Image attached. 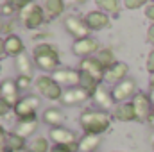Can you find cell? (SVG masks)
<instances>
[{
    "label": "cell",
    "mask_w": 154,
    "mask_h": 152,
    "mask_svg": "<svg viewBox=\"0 0 154 152\" xmlns=\"http://www.w3.org/2000/svg\"><path fill=\"white\" fill-rule=\"evenodd\" d=\"M147 72H151L154 75V50L149 54V57H147Z\"/></svg>",
    "instance_id": "34"
},
{
    "label": "cell",
    "mask_w": 154,
    "mask_h": 152,
    "mask_svg": "<svg viewBox=\"0 0 154 152\" xmlns=\"http://www.w3.org/2000/svg\"><path fill=\"white\" fill-rule=\"evenodd\" d=\"M93 99H95V102L102 108V109H109L111 106H113V95L109 93V91H106L102 86H99L97 88V91H95V95H93Z\"/></svg>",
    "instance_id": "20"
},
{
    "label": "cell",
    "mask_w": 154,
    "mask_h": 152,
    "mask_svg": "<svg viewBox=\"0 0 154 152\" xmlns=\"http://www.w3.org/2000/svg\"><path fill=\"white\" fill-rule=\"evenodd\" d=\"M0 31H4V25H2V20H0Z\"/></svg>",
    "instance_id": "41"
},
{
    "label": "cell",
    "mask_w": 154,
    "mask_h": 152,
    "mask_svg": "<svg viewBox=\"0 0 154 152\" xmlns=\"http://www.w3.org/2000/svg\"><path fill=\"white\" fill-rule=\"evenodd\" d=\"M20 18L27 29H38L45 20V9L39 4H29L23 11H20Z\"/></svg>",
    "instance_id": "3"
},
{
    "label": "cell",
    "mask_w": 154,
    "mask_h": 152,
    "mask_svg": "<svg viewBox=\"0 0 154 152\" xmlns=\"http://www.w3.org/2000/svg\"><path fill=\"white\" fill-rule=\"evenodd\" d=\"M38 129V120L36 118H29V120H20L14 127V134H18L20 138H27L31 136L34 131Z\"/></svg>",
    "instance_id": "17"
},
{
    "label": "cell",
    "mask_w": 154,
    "mask_h": 152,
    "mask_svg": "<svg viewBox=\"0 0 154 152\" xmlns=\"http://www.w3.org/2000/svg\"><path fill=\"white\" fill-rule=\"evenodd\" d=\"M79 66H81V72H82V74H86V75H90L91 79H95L99 84L104 81L106 68L97 61V57H84Z\"/></svg>",
    "instance_id": "7"
},
{
    "label": "cell",
    "mask_w": 154,
    "mask_h": 152,
    "mask_svg": "<svg viewBox=\"0 0 154 152\" xmlns=\"http://www.w3.org/2000/svg\"><path fill=\"white\" fill-rule=\"evenodd\" d=\"M145 16H147L149 20H152V22H154V4H151V5L145 9Z\"/></svg>",
    "instance_id": "37"
},
{
    "label": "cell",
    "mask_w": 154,
    "mask_h": 152,
    "mask_svg": "<svg viewBox=\"0 0 154 152\" xmlns=\"http://www.w3.org/2000/svg\"><path fill=\"white\" fill-rule=\"evenodd\" d=\"M5 138H7V134H5L4 127H0V152H5V150H4V145H5Z\"/></svg>",
    "instance_id": "36"
},
{
    "label": "cell",
    "mask_w": 154,
    "mask_h": 152,
    "mask_svg": "<svg viewBox=\"0 0 154 152\" xmlns=\"http://www.w3.org/2000/svg\"><path fill=\"white\" fill-rule=\"evenodd\" d=\"M152 149H154V143H152Z\"/></svg>",
    "instance_id": "44"
},
{
    "label": "cell",
    "mask_w": 154,
    "mask_h": 152,
    "mask_svg": "<svg viewBox=\"0 0 154 152\" xmlns=\"http://www.w3.org/2000/svg\"><path fill=\"white\" fill-rule=\"evenodd\" d=\"M151 90H154V75H152V79H151Z\"/></svg>",
    "instance_id": "40"
},
{
    "label": "cell",
    "mask_w": 154,
    "mask_h": 152,
    "mask_svg": "<svg viewBox=\"0 0 154 152\" xmlns=\"http://www.w3.org/2000/svg\"><path fill=\"white\" fill-rule=\"evenodd\" d=\"M4 47H5V54H9V56H14V57H18L20 54H23V41L18 38V36H14V34H11V36H7L5 41H4Z\"/></svg>",
    "instance_id": "18"
},
{
    "label": "cell",
    "mask_w": 154,
    "mask_h": 152,
    "mask_svg": "<svg viewBox=\"0 0 154 152\" xmlns=\"http://www.w3.org/2000/svg\"><path fill=\"white\" fill-rule=\"evenodd\" d=\"M43 122L48 123V125L59 127V123L63 122V113H61L57 108H48V109L43 113Z\"/></svg>",
    "instance_id": "25"
},
{
    "label": "cell",
    "mask_w": 154,
    "mask_h": 152,
    "mask_svg": "<svg viewBox=\"0 0 154 152\" xmlns=\"http://www.w3.org/2000/svg\"><path fill=\"white\" fill-rule=\"evenodd\" d=\"M97 5L100 9H104L106 13H118V9H120V4L116 0H99Z\"/></svg>",
    "instance_id": "29"
},
{
    "label": "cell",
    "mask_w": 154,
    "mask_h": 152,
    "mask_svg": "<svg viewBox=\"0 0 154 152\" xmlns=\"http://www.w3.org/2000/svg\"><path fill=\"white\" fill-rule=\"evenodd\" d=\"M134 90H136V82H134V79H125V81H122V82H118L115 84V88H113V91H111V95H113V100H125L127 97H131L133 93H134Z\"/></svg>",
    "instance_id": "14"
},
{
    "label": "cell",
    "mask_w": 154,
    "mask_h": 152,
    "mask_svg": "<svg viewBox=\"0 0 154 152\" xmlns=\"http://www.w3.org/2000/svg\"><path fill=\"white\" fill-rule=\"evenodd\" d=\"M74 54L75 56H82V57H91L93 52L99 50V41L93 38H84V39H75L74 43Z\"/></svg>",
    "instance_id": "12"
},
{
    "label": "cell",
    "mask_w": 154,
    "mask_h": 152,
    "mask_svg": "<svg viewBox=\"0 0 154 152\" xmlns=\"http://www.w3.org/2000/svg\"><path fill=\"white\" fill-rule=\"evenodd\" d=\"M16 86H18V90H25V88H29V86H31V77L18 75V79H16Z\"/></svg>",
    "instance_id": "32"
},
{
    "label": "cell",
    "mask_w": 154,
    "mask_h": 152,
    "mask_svg": "<svg viewBox=\"0 0 154 152\" xmlns=\"http://www.w3.org/2000/svg\"><path fill=\"white\" fill-rule=\"evenodd\" d=\"M131 104L134 108V113H136V120L138 122H145V120L151 118V106H152V102H151V99L147 95L136 93Z\"/></svg>",
    "instance_id": "8"
},
{
    "label": "cell",
    "mask_w": 154,
    "mask_h": 152,
    "mask_svg": "<svg viewBox=\"0 0 154 152\" xmlns=\"http://www.w3.org/2000/svg\"><path fill=\"white\" fill-rule=\"evenodd\" d=\"M0 97H2V84H0Z\"/></svg>",
    "instance_id": "43"
},
{
    "label": "cell",
    "mask_w": 154,
    "mask_h": 152,
    "mask_svg": "<svg viewBox=\"0 0 154 152\" xmlns=\"http://www.w3.org/2000/svg\"><path fill=\"white\" fill-rule=\"evenodd\" d=\"M90 97H91V95H90L86 90H82L81 86H77V88H68L66 91H63L61 102L66 104V106H74V104H81V102L88 100Z\"/></svg>",
    "instance_id": "13"
},
{
    "label": "cell",
    "mask_w": 154,
    "mask_h": 152,
    "mask_svg": "<svg viewBox=\"0 0 154 152\" xmlns=\"http://www.w3.org/2000/svg\"><path fill=\"white\" fill-rule=\"evenodd\" d=\"M52 79L57 82V84H68L72 88L81 86V70H70V68H61V70H56L52 74Z\"/></svg>",
    "instance_id": "9"
},
{
    "label": "cell",
    "mask_w": 154,
    "mask_h": 152,
    "mask_svg": "<svg viewBox=\"0 0 154 152\" xmlns=\"http://www.w3.org/2000/svg\"><path fill=\"white\" fill-rule=\"evenodd\" d=\"M77 150H79V143L77 145H70V147H66V145H54L48 152H77Z\"/></svg>",
    "instance_id": "30"
},
{
    "label": "cell",
    "mask_w": 154,
    "mask_h": 152,
    "mask_svg": "<svg viewBox=\"0 0 154 152\" xmlns=\"http://www.w3.org/2000/svg\"><path fill=\"white\" fill-rule=\"evenodd\" d=\"M99 86H100V84H99L95 79H91L90 75H86V74L81 72V88H82V90H86L90 95H95V91H97Z\"/></svg>",
    "instance_id": "27"
},
{
    "label": "cell",
    "mask_w": 154,
    "mask_h": 152,
    "mask_svg": "<svg viewBox=\"0 0 154 152\" xmlns=\"http://www.w3.org/2000/svg\"><path fill=\"white\" fill-rule=\"evenodd\" d=\"M81 127L84 129L86 134H93L99 136L102 132H106L111 125V118L106 111H84L79 118Z\"/></svg>",
    "instance_id": "1"
},
{
    "label": "cell",
    "mask_w": 154,
    "mask_h": 152,
    "mask_svg": "<svg viewBox=\"0 0 154 152\" xmlns=\"http://www.w3.org/2000/svg\"><path fill=\"white\" fill-rule=\"evenodd\" d=\"M16 152H27V149H22V150H16Z\"/></svg>",
    "instance_id": "42"
},
{
    "label": "cell",
    "mask_w": 154,
    "mask_h": 152,
    "mask_svg": "<svg viewBox=\"0 0 154 152\" xmlns=\"http://www.w3.org/2000/svg\"><path fill=\"white\" fill-rule=\"evenodd\" d=\"M48 141L47 138H34V141L29 145L27 152H48Z\"/></svg>",
    "instance_id": "28"
},
{
    "label": "cell",
    "mask_w": 154,
    "mask_h": 152,
    "mask_svg": "<svg viewBox=\"0 0 154 152\" xmlns=\"http://www.w3.org/2000/svg\"><path fill=\"white\" fill-rule=\"evenodd\" d=\"M127 72H129V68H127V65H125V63H116V65H113L111 68H108V70H106L104 79H106L108 82H116V84H118V82L125 81Z\"/></svg>",
    "instance_id": "16"
},
{
    "label": "cell",
    "mask_w": 154,
    "mask_h": 152,
    "mask_svg": "<svg viewBox=\"0 0 154 152\" xmlns=\"http://www.w3.org/2000/svg\"><path fill=\"white\" fill-rule=\"evenodd\" d=\"M84 22L88 23V27L91 31H100V29H106L109 27V18L104 11H91L86 14Z\"/></svg>",
    "instance_id": "15"
},
{
    "label": "cell",
    "mask_w": 154,
    "mask_h": 152,
    "mask_svg": "<svg viewBox=\"0 0 154 152\" xmlns=\"http://www.w3.org/2000/svg\"><path fill=\"white\" fill-rule=\"evenodd\" d=\"M14 5H13V2H5V4H2V9H0V14H4V16H11V14H14Z\"/></svg>",
    "instance_id": "31"
},
{
    "label": "cell",
    "mask_w": 154,
    "mask_h": 152,
    "mask_svg": "<svg viewBox=\"0 0 154 152\" xmlns=\"http://www.w3.org/2000/svg\"><path fill=\"white\" fill-rule=\"evenodd\" d=\"M54 141H56V145H66V147H70V145H77V134L74 131H70V129H66V127H54L52 131H50V134H48Z\"/></svg>",
    "instance_id": "10"
},
{
    "label": "cell",
    "mask_w": 154,
    "mask_h": 152,
    "mask_svg": "<svg viewBox=\"0 0 154 152\" xmlns=\"http://www.w3.org/2000/svg\"><path fill=\"white\" fill-rule=\"evenodd\" d=\"M5 54V47H4V41H0V57Z\"/></svg>",
    "instance_id": "39"
},
{
    "label": "cell",
    "mask_w": 154,
    "mask_h": 152,
    "mask_svg": "<svg viewBox=\"0 0 154 152\" xmlns=\"http://www.w3.org/2000/svg\"><path fill=\"white\" fill-rule=\"evenodd\" d=\"M116 120H122V122H131V120H136V113H134V108L133 104H122L118 106L113 113Z\"/></svg>",
    "instance_id": "21"
},
{
    "label": "cell",
    "mask_w": 154,
    "mask_h": 152,
    "mask_svg": "<svg viewBox=\"0 0 154 152\" xmlns=\"http://www.w3.org/2000/svg\"><path fill=\"white\" fill-rule=\"evenodd\" d=\"M16 70H18V75H23V77L32 75V65H31V59H29V56L25 52L16 57Z\"/></svg>",
    "instance_id": "23"
},
{
    "label": "cell",
    "mask_w": 154,
    "mask_h": 152,
    "mask_svg": "<svg viewBox=\"0 0 154 152\" xmlns=\"http://www.w3.org/2000/svg\"><path fill=\"white\" fill-rule=\"evenodd\" d=\"M147 41L154 45V23L149 27V31H147Z\"/></svg>",
    "instance_id": "38"
},
{
    "label": "cell",
    "mask_w": 154,
    "mask_h": 152,
    "mask_svg": "<svg viewBox=\"0 0 154 152\" xmlns=\"http://www.w3.org/2000/svg\"><path fill=\"white\" fill-rule=\"evenodd\" d=\"M124 5H125L127 9H138V7H143L145 2H143V0H125Z\"/></svg>",
    "instance_id": "33"
},
{
    "label": "cell",
    "mask_w": 154,
    "mask_h": 152,
    "mask_svg": "<svg viewBox=\"0 0 154 152\" xmlns=\"http://www.w3.org/2000/svg\"><path fill=\"white\" fill-rule=\"evenodd\" d=\"M152 109H154V106H152Z\"/></svg>",
    "instance_id": "45"
},
{
    "label": "cell",
    "mask_w": 154,
    "mask_h": 152,
    "mask_svg": "<svg viewBox=\"0 0 154 152\" xmlns=\"http://www.w3.org/2000/svg\"><path fill=\"white\" fill-rule=\"evenodd\" d=\"M65 29L77 39L90 38V31H91L84 20H81L79 16H74V14H70V16L65 18Z\"/></svg>",
    "instance_id": "5"
},
{
    "label": "cell",
    "mask_w": 154,
    "mask_h": 152,
    "mask_svg": "<svg viewBox=\"0 0 154 152\" xmlns=\"http://www.w3.org/2000/svg\"><path fill=\"white\" fill-rule=\"evenodd\" d=\"M34 63L38 65L41 70H57L56 66L59 65V54L54 45L48 43H39L34 47Z\"/></svg>",
    "instance_id": "2"
},
{
    "label": "cell",
    "mask_w": 154,
    "mask_h": 152,
    "mask_svg": "<svg viewBox=\"0 0 154 152\" xmlns=\"http://www.w3.org/2000/svg\"><path fill=\"white\" fill-rule=\"evenodd\" d=\"M23 147H25V138H20V136L14 134V132L7 134V138H5V145H4V150L5 152L22 150Z\"/></svg>",
    "instance_id": "22"
},
{
    "label": "cell",
    "mask_w": 154,
    "mask_h": 152,
    "mask_svg": "<svg viewBox=\"0 0 154 152\" xmlns=\"http://www.w3.org/2000/svg\"><path fill=\"white\" fill-rule=\"evenodd\" d=\"M36 86H38L39 93L50 100H61L63 97V90H61V84H57L52 77L47 75H39L36 79Z\"/></svg>",
    "instance_id": "4"
},
{
    "label": "cell",
    "mask_w": 154,
    "mask_h": 152,
    "mask_svg": "<svg viewBox=\"0 0 154 152\" xmlns=\"http://www.w3.org/2000/svg\"><path fill=\"white\" fill-rule=\"evenodd\" d=\"M18 93H20V90H18V86H16V81L5 79V81L2 82V99H4L11 108H16V104L22 100Z\"/></svg>",
    "instance_id": "11"
},
{
    "label": "cell",
    "mask_w": 154,
    "mask_h": 152,
    "mask_svg": "<svg viewBox=\"0 0 154 152\" xmlns=\"http://www.w3.org/2000/svg\"><path fill=\"white\" fill-rule=\"evenodd\" d=\"M100 145V138L93 134H84L79 141V152H95Z\"/></svg>",
    "instance_id": "19"
},
{
    "label": "cell",
    "mask_w": 154,
    "mask_h": 152,
    "mask_svg": "<svg viewBox=\"0 0 154 152\" xmlns=\"http://www.w3.org/2000/svg\"><path fill=\"white\" fill-rule=\"evenodd\" d=\"M97 61L108 70V68H111L113 65H116L115 61V56H113V52H111V48H104V50H100L99 54H97Z\"/></svg>",
    "instance_id": "26"
},
{
    "label": "cell",
    "mask_w": 154,
    "mask_h": 152,
    "mask_svg": "<svg viewBox=\"0 0 154 152\" xmlns=\"http://www.w3.org/2000/svg\"><path fill=\"white\" fill-rule=\"evenodd\" d=\"M43 9H45V16L48 20H52V18H56V16H59L63 13L65 4L61 0H48V2H45V7Z\"/></svg>",
    "instance_id": "24"
},
{
    "label": "cell",
    "mask_w": 154,
    "mask_h": 152,
    "mask_svg": "<svg viewBox=\"0 0 154 152\" xmlns=\"http://www.w3.org/2000/svg\"><path fill=\"white\" fill-rule=\"evenodd\" d=\"M9 109H11V106H9V104H7V102L0 97V116L7 114V111H9Z\"/></svg>",
    "instance_id": "35"
},
{
    "label": "cell",
    "mask_w": 154,
    "mask_h": 152,
    "mask_svg": "<svg viewBox=\"0 0 154 152\" xmlns=\"http://www.w3.org/2000/svg\"><path fill=\"white\" fill-rule=\"evenodd\" d=\"M39 106V99L31 95V97H25L22 99L16 108H14V113L20 120H29V118H36V108Z\"/></svg>",
    "instance_id": "6"
}]
</instances>
